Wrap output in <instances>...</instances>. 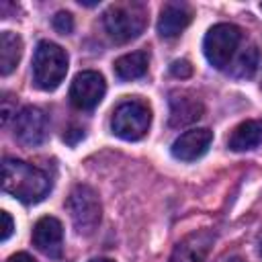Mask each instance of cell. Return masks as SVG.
<instances>
[{
    "instance_id": "obj_1",
    "label": "cell",
    "mask_w": 262,
    "mask_h": 262,
    "mask_svg": "<svg viewBox=\"0 0 262 262\" xmlns=\"http://www.w3.org/2000/svg\"><path fill=\"white\" fill-rule=\"evenodd\" d=\"M2 188L23 203H39L47 196L51 180L33 164L6 158L2 164Z\"/></svg>"
},
{
    "instance_id": "obj_2",
    "label": "cell",
    "mask_w": 262,
    "mask_h": 262,
    "mask_svg": "<svg viewBox=\"0 0 262 262\" xmlns=\"http://www.w3.org/2000/svg\"><path fill=\"white\" fill-rule=\"evenodd\" d=\"M104 29L115 43H127L141 35L147 25V8L141 2H121L104 12Z\"/></svg>"
},
{
    "instance_id": "obj_3",
    "label": "cell",
    "mask_w": 262,
    "mask_h": 262,
    "mask_svg": "<svg viewBox=\"0 0 262 262\" xmlns=\"http://www.w3.org/2000/svg\"><path fill=\"white\" fill-rule=\"evenodd\" d=\"M68 72V55L66 51L51 43L41 41L33 55V82L41 90H55Z\"/></svg>"
},
{
    "instance_id": "obj_4",
    "label": "cell",
    "mask_w": 262,
    "mask_h": 262,
    "mask_svg": "<svg viewBox=\"0 0 262 262\" xmlns=\"http://www.w3.org/2000/svg\"><path fill=\"white\" fill-rule=\"evenodd\" d=\"M151 123V111L143 100H125L113 111L111 119V129L117 137L127 139V141H137L141 139Z\"/></svg>"
},
{
    "instance_id": "obj_5",
    "label": "cell",
    "mask_w": 262,
    "mask_h": 262,
    "mask_svg": "<svg viewBox=\"0 0 262 262\" xmlns=\"http://www.w3.org/2000/svg\"><path fill=\"white\" fill-rule=\"evenodd\" d=\"M239 39H242V31L235 25L219 23V25L211 27L203 41L205 57L209 59V63L213 68L225 70L231 63V57L235 55Z\"/></svg>"
},
{
    "instance_id": "obj_6",
    "label": "cell",
    "mask_w": 262,
    "mask_h": 262,
    "mask_svg": "<svg viewBox=\"0 0 262 262\" xmlns=\"http://www.w3.org/2000/svg\"><path fill=\"white\" fill-rule=\"evenodd\" d=\"M68 211H70V217H72V223L76 227L78 233H92L98 223H100V201L96 196V192L86 186V184H78L74 186V190L70 192L68 196V203H66Z\"/></svg>"
},
{
    "instance_id": "obj_7",
    "label": "cell",
    "mask_w": 262,
    "mask_h": 262,
    "mask_svg": "<svg viewBox=\"0 0 262 262\" xmlns=\"http://www.w3.org/2000/svg\"><path fill=\"white\" fill-rule=\"evenodd\" d=\"M104 92H106L104 78L98 72L86 70L74 78V82L70 86V100L76 108L88 111V108H94L102 100Z\"/></svg>"
},
{
    "instance_id": "obj_8",
    "label": "cell",
    "mask_w": 262,
    "mask_h": 262,
    "mask_svg": "<svg viewBox=\"0 0 262 262\" xmlns=\"http://www.w3.org/2000/svg\"><path fill=\"white\" fill-rule=\"evenodd\" d=\"M49 131L47 115L37 106H25L18 115H14V135L23 145H39L45 141Z\"/></svg>"
},
{
    "instance_id": "obj_9",
    "label": "cell",
    "mask_w": 262,
    "mask_h": 262,
    "mask_svg": "<svg viewBox=\"0 0 262 262\" xmlns=\"http://www.w3.org/2000/svg\"><path fill=\"white\" fill-rule=\"evenodd\" d=\"M211 141H213V131H209L207 127L190 129V131L182 133L172 143V156L176 160H182V162H192L209 149Z\"/></svg>"
},
{
    "instance_id": "obj_10",
    "label": "cell",
    "mask_w": 262,
    "mask_h": 262,
    "mask_svg": "<svg viewBox=\"0 0 262 262\" xmlns=\"http://www.w3.org/2000/svg\"><path fill=\"white\" fill-rule=\"evenodd\" d=\"M33 244L49 258H57L61 254L63 244V227L55 217H41L33 227Z\"/></svg>"
},
{
    "instance_id": "obj_11",
    "label": "cell",
    "mask_w": 262,
    "mask_h": 262,
    "mask_svg": "<svg viewBox=\"0 0 262 262\" xmlns=\"http://www.w3.org/2000/svg\"><path fill=\"white\" fill-rule=\"evenodd\" d=\"M203 102L184 90H174L170 94V125L172 127H182L190 125L196 119L203 117Z\"/></svg>"
},
{
    "instance_id": "obj_12",
    "label": "cell",
    "mask_w": 262,
    "mask_h": 262,
    "mask_svg": "<svg viewBox=\"0 0 262 262\" xmlns=\"http://www.w3.org/2000/svg\"><path fill=\"white\" fill-rule=\"evenodd\" d=\"M192 20V8L184 2H168L160 10L158 18V33L162 37H176L180 35Z\"/></svg>"
},
{
    "instance_id": "obj_13",
    "label": "cell",
    "mask_w": 262,
    "mask_h": 262,
    "mask_svg": "<svg viewBox=\"0 0 262 262\" xmlns=\"http://www.w3.org/2000/svg\"><path fill=\"white\" fill-rule=\"evenodd\" d=\"M211 242L213 239L207 231L190 233L188 237L178 242V246L174 248V252L170 256V262H205Z\"/></svg>"
},
{
    "instance_id": "obj_14",
    "label": "cell",
    "mask_w": 262,
    "mask_h": 262,
    "mask_svg": "<svg viewBox=\"0 0 262 262\" xmlns=\"http://www.w3.org/2000/svg\"><path fill=\"white\" fill-rule=\"evenodd\" d=\"M262 143V121L250 119L239 123L231 137H229V147L233 151H246V149H254Z\"/></svg>"
},
{
    "instance_id": "obj_15",
    "label": "cell",
    "mask_w": 262,
    "mask_h": 262,
    "mask_svg": "<svg viewBox=\"0 0 262 262\" xmlns=\"http://www.w3.org/2000/svg\"><path fill=\"white\" fill-rule=\"evenodd\" d=\"M23 55V39L12 31L0 33V74L8 76Z\"/></svg>"
},
{
    "instance_id": "obj_16",
    "label": "cell",
    "mask_w": 262,
    "mask_h": 262,
    "mask_svg": "<svg viewBox=\"0 0 262 262\" xmlns=\"http://www.w3.org/2000/svg\"><path fill=\"white\" fill-rule=\"evenodd\" d=\"M147 72V53L145 51H131L121 55L115 61V74L121 80H135Z\"/></svg>"
},
{
    "instance_id": "obj_17",
    "label": "cell",
    "mask_w": 262,
    "mask_h": 262,
    "mask_svg": "<svg viewBox=\"0 0 262 262\" xmlns=\"http://www.w3.org/2000/svg\"><path fill=\"white\" fill-rule=\"evenodd\" d=\"M256 66H258V51H256V47L250 45V47L239 55L233 74H235V76H242V78H250V76L254 74Z\"/></svg>"
},
{
    "instance_id": "obj_18",
    "label": "cell",
    "mask_w": 262,
    "mask_h": 262,
    "mask_svg": "<svg viewBox=\"0 0 262 262\" xmlns=\"http://www.w3.org/2000/svg\"><path fill=\"white\" fill-rule=\"evenodd\" d=\"M53 29L59 33V35H68L72 33L74 29V16L66 10H59L55 16H53Z\"/></svg>"
},
{
    "instance_id": "obj_19",
    "label": "cell",
    "mask_w": 262,
    "mask_h": 262,
    "mask_svg": "<svg viewBox=\"0 0 262 262\" xmlns=\"http://www.w3.org/2000/svg\"><path fill=\"white\" fill-rule=\"evenodd\" d=\"M170 74L176 76V78H188V76L192 74V66H190V61H186V59H176V61H172V66H170Z\"/></svg>"
},
{
    "instance_id": "obj_20",
    "label": "cell",
    "mask_w": 262,
    "mask_h": 262,
    "mask_svg": "<svg viewBox=\"0 0 262 262\" xmlns=\"http://www.w3.org/2000/svg\"><path fill=\"white\" fill-rule=\"evenodd\" d=\"M0 217H2V235H0V239H2V242H6V239L10 237V233H12L14 225H12V217H10L6 211H2V213H0Z\"/></svg>"
},
{
    "instance_id": "obj_21",
    "label": "cell",
    "mask_w": 262,
    "mask_h": 262,
    "mask_svg": "<svg viewBox=\"0 0 262 262\" xmlns=\"http://www.w3.org/2000/svg\"><path fill=\"white\" fill-rule=\"evenodd\" d=\"M84 137V129H70V131H66V135H63V139L68 141V143H76L78 139H82Z\"/></svg>"
},
{
    "instance_id": "obj_22",
    "label": "cell",
    "mask_w": 262,
    "mask_h": 262,
    "mask_svg": "<svg viewBox=\"0 0 262 262\" xmlns=\"http://www.w3.org/2000/svg\"><path fill=\"white\" fill-rule=\"evenodd\" d=\"M8 262H35V258L29 256L27 252H18V254H12V256L8 258Z\"/></svg>"
},
{
    "instance_id": "obj_23",
    "label": "cell",
    "mask_w": 262,
    "mask_h": 262,
    "mask_svg": "<svg viewBox=\"0 0 262 262\" xmlns=\"http://www.w3.org/2000/svg\"><path fill=\"white\" fill-rule=\"evenodd\" d=\"M227 262H244V260H242V258H239V256H233V258H229V260H227Z\"/></svg>"
},
{
    "instance_id": "obj_24",
    "label": "cell",
    "mask_w": 262,
    "mask_h": 262,
    "mask_svg": "<svg viewBox=\"0 0 262 262\" xmlns=\"http://www.w3.org/2000/svg\"><path fill=\"white\" fill-rule=\"evenodd\" d=\"M90 262H113V260H108V258H98V260H90Z\"/></svg>"
},
{
    "instance_id": "obj_25",
    "label": "cell",
    "mask_w": 262,
    "mask_h": 262,
    "mask_svg": "<svg viewBox=\"0 0 262 262\" xmlns=\"http://www.w3.org/2000/svg\"><path fill=\"white\" fill-rule=\"evenodd\" d=\"M260 256H262V239H260Z\"/></svg>"
},
{
    "instance_id": "obj_26",
    "label": "cell",
    "mask_w": 262,
    "mask_h": 262,
    "mask_svg": "<svg viewBox=\"0 0 262 262\" xmlns=\"http://www.w3.org/2000/svg\"><path fill=\"white\" fill-rule=\"evenodd\" d=\"M260 8H262V4H260Z\"/></svg>"
}]
</instances>
